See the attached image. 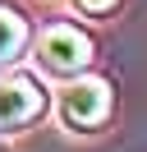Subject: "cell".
<instances>
[{"label": "cell", "instance_id": "cell-1", "mask_svg": "<svg viewBox=\"0 0 147 152\" xmlns=\"http://www.w3.org/2000/svg\"><path fill=\"white\" fill-rule=\"evenodd\" d=\"M115 111V88L101 74H74V83L60 92V120L74 134H92Z\"/></svg>", "mask_w": 147, "mask_h": 152}, {"label": "cell", "instance_id": "cell-2", "mask_svg": "<svg viewBox=\"0 0 147 152\" xmlns=\"http://www.w3.org/2000/svg\"><path fill=\"white\" fill-rule=\"evenodd\" d=\"M92 56H97V46H92V37L78 23H51V28L41 32V42H37L41 69H51V74H60V78L83 74V69L92 65Z\"/></svg>", "mask_w": 147, "mask_h": 152}, {"label": "cell", "instance_id": "cell-3", "mask_svg": "<svg viewBox=\"0 0 147 152\" xmlns=\"http://www.w3.org/2000/svg\"><path fill=\"white\" fill-rule=\"evenodd\" d=\"M41 115H46V88L37 78H28V74L0 78V129L5 134L23 129V124L41 120Z\"/></svg>", "mask_w": 147, "mask_h": 152}, {"label": "cell", "instance_id": "cell-4", "mask_svg": "<svg viewBox=\"0 0 147 152\" xmlns=\"http://www.w3.org/2000/svg\"><path fill=\"white\" fill-rule=\"evenodd\" d=\"M28 46V19L18 10H0V65L18 60Z\"/></svg>", "mask_w": 147, "mask_h": 152}, {"label": "cell", "instance_id": "cell-5", "mask_svg": "<svg viewBox=\"0 0 147 152\" xmlns=\"http://www.w3.org/2000/svg\"><path fill=\"white\" fill-rule=\"evenodd\" d=\"M119 0H74V10H83V14H92V19H106L110 10H115Z\"/></svg>", "mask_w": 147, "mask_h": 152}, {"label": "cell", "instance_id": "cell-6", "mask_svg": "<svg viewBox=\"0 0 147 152\" xmlns=\"http://www.w3.org/2000/svg\"><path fill=\"white\" fill-rule=\"evenodd\" d=\"M0 152H5V143H0Z\"/></svg>", "mask_w": 147, "mask_h": 152}]
</instances>
